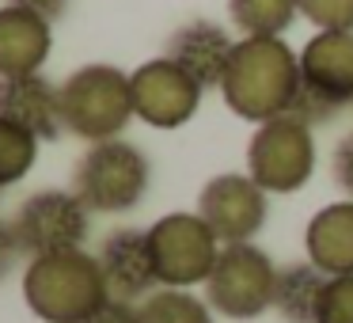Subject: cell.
Here are the masks:
<instances>
[{"label":"cell","instance_id":"obj_1","mask_svg":"<svg viewBox=\"0 0 353 323\" xmlns=\"http://www.w3.org/2000/svg\"><path fill=\"white\" fill-rule=\"evenodd\" d=\"M300 92V57L285 39H239L221 80V95L232 115L247 122H270L289 115Z\"/></svg>","mask_w":353,"mask_h":323},{"label":"cell","instance_id":"obj_2","mask_svg":"<svg viewBox=\"0 0 353 323\" xmlns=\"http://www.w3.org/2000/svg\"><path fill=\"white\" fill-rule=\"evenodd\" d=\"M23 300L46 323H88L110 300V285L92 251L34 255L23 270Z\"/></svg>","mask_w":353,"mask_h":323},{"label":"cell","instance_id":"obj_3","mask_svg":"<svg viewBox=\"0 0 353 323\" xmlns=\"http://www.w3.org/2000/svg\"><path fill=\"white\" fill-rule=\"evenodd\" d=\"M61 118L65 130L84 141H110L130 126L133 88L130 77L114 65H84L61 84Z\"/></svg>","mask_w":353,"mask_h":323},{"label":"cell","instance_id":"obj_4","mask_svg":"<svg viewBox=\"0 0 353 323\" xmlns=\"http://www.w3.org/2000/svg\"><path fill=\"white\" fill-rule=\"evenodd\" d=\"M72 190L92 213H130L148 190V160L122 137L95 141L72 171Z\"/></svg>","mask_w":353,"mask_h":323},{"label":"cell","instance_id":"obj_5","mask_svg":"<svg viewBox=\"0 0 353 323\" xmlns=\"http://www.w3.org/2000/svg\"><path fill=\"white\" fill-rule=\"evenodd\" d=\"M345 103H353V31H315L300 50V92L289 115L319 126Z\"/></svg>","mask_w":353,"mask_h":323},{"label":"cell","instance_id":"obj_6","mask_svg":"<svg viewBox=\"0 0 353 323\" xmlns=\"http://www.w3.org/2000/svg\"><path fill=\"white\" fill-rule=\"evenodd\" d=\"M315 171L312 126L296 115H277L259 122L247 141V175L266 194H296Z\"/></svg>","mask_w":353,"mask_h":323},{"label":"cell","instance_id":"obj_7","mask_svg":"<svg viewBox=\"0 0 353 323\" xmlns=\"http://www.w3.org/2000/svg\"><path fill=\"white\" fill-rule=\"evenodd\" d=\"M277 266L254 244H224L205 277V300L224 320H259L274 308Z\"/></svg>","mask_w":353,"mask_h":323},{"label":"cell","instance_id":"obj_8","mask_svg":"<svg viewBox=\"0 0 353 323\" xmlns=\"http://www.w3.org/2000/svg\"><path fill=\"white\" fill-rule=\"evenodd\" d=\"M148 247H152L160 285L194 289V285H205L224 244L201 221V213H168L148 228Z\"/></svg>","mask_w":353,"mask_h":323},{"label":"cell","instance_id":"obj_9","mask_svg":"<svg viewBox=\"0 0 353 323\" xmlns=\"http://www.w3.org/2000/svg\"><path fill=\"white\" fill-rule=\"evenodd\" d=\"M12 228H16V239L27 259L77 251V247H84L88 228H92V209L77 198V190H39L19 202Z\"/></svg>","mask_w":353,"mask_h":323},{"label":"cell","instance_id":"obj_10","mask_svg":"<svg viewBox=\"0 0 353 323\" xmlns=\"http://www.w3.org/2000/svg\"><path fill=\"white\" fill-rule=\"evenodd\" d=\"M130 88H133V115L141 122H148L152 130H179V126H186L198 115L201 95H205V88L183 65L171 61L168 54L133 69Z\"/></svg>","mask_w":353,"mask_h":323},{"label":"cell","instance_id":"obj_11","mask_svg":"<svg viewBox=\"0 0 353 323\" xmlns=\"http://www.w3.org/2000/svg\"><path fill=\"white\" fill-rule=\"evenodd\" d=\"M198 213L221 244H251L266 224V190L251 175H213L198 194Z\"/></svg>","mask_w":353,"mask_h":323},{"label":"cell","instance_id":"obj_12","mask_svg":"<svg viewBox=\"0 0 353 323\" xmlns=\"http://www.w3.org/2000/svg\"><path fill=\"white\" fill-rule=\"evenodd\" d=\"M103 266V277L110 285V297L122 300H145L152 289H160V277H156V262H152V247H148V228H122L107 232L95 251Z\"/></svg>","mask_w":353,"mask_h":323},{"label":"cell","instance_id":"obj_13","mask_svg":"<svg viewBox=\"0 0 353 323\" xmlns=\"http://www.w3.org/2000/svg\"><path fill=\"white\" fill-rule=\"evenodd\" d=\"M0 118H12L39 141H57L65 130L61 88H54L42 72L0 77Z\"/></svg>","mask_w":353,"mask_h":323},{"label":"cell","instance_id":"obj_14","mask_svg":"<svg viewBox=\"0 0 353 323\" xmlns=\"http://www.w3.org/2000/svg\"><path fill=\"white\" fill-rule=\"evenodd\" d=\"M236 39L213 19H190L168 39V57L183 65L201 88H221Z\"/></svg>","mask_w":353,"mask_h":323},{"label":"cell","instance_id":"obj_15","mask_svg":"<svg viewBox=\"0 0 353 323\" xmlns=\"http://www.w3.org/2000/svg\"><path fill=\"white\" fill-rule=\"evenodd\" d=\"M54 23L31 16L23 8L4 4L0 8V77H27L42 72L50 50H54Z\"/></svg>","mask_w":353,"mask_h":323},{"label":"cell","instance_id":"obj_16","mask_svg":"<svg viewBox=\"0 0 353 323\" xmlns=\"http://www.w3.org/2000/svg\"><path fill=\"white\" fill-rule=\"evenodd\" d=\"M304 251L323 274H353V198L330 202L307 221Z\"/></svg>","mask_w":353,"mask_h":323},{"label":"cell","instance_id":"obj_17","mask_svg":"<svg viewBox=\"0 0 353 323\" xmlns=\"http://www.w3.org/2000/svg\"><path fill=\"white\" fill-rule=\"evenodd\" d=\"M330 274H323L312 259L277 266V289H274V312L285 323H315L323 304Z\"/></svg>","mask_w":353,"mask_h":323},{"label":"cell","instance_id":"obj_18","mask_svg":"<svg viewBox=\"0 0 353 323\" xmlns=\"http://www.w3.org/2000/svg\"><path fill=\"white\" fill-rule=\"evenodd\" d=\"M296 16V0H228V19L243 39H281Z\"/></svg>","mask_w":353,"mask_h":323},{"label":"cell","instance_id":"obj_19","mask_svg":"<svg viewBox=\"0 0 353 323\" xmlns=\"http://www.w3.org/2000/svg\"><path fill=\"white\" fill-rule=\"evenodd\" d=\"M141 323H213V308L209 300L194 297L190 289H171L160 285L145 300H137Z\"/></svg>","mask_w":353,"mask_h":323},{"label":"cell","instance_id":"obj_20","mask_svg":"<svg viewBox=\"0 0 353 323\" xmlns=\"http://www.w3.org/2000/svg\"><path fill=\"white\" fill-rule=\"evenodd\" d=\"M34 160H39V137L12 118H0V190L27 179Z\"/></svg>","mask_w":353,"mask_h":323},{"label":"cell","instance_id":"obj_21","mask_svg":"<svg viewBox=\"0 0 353 323\" xmlns=\"http://www.w3.org/2000/svg\"><path fill=\"white\" fill-rule=\"evenodd\" d=\"M300 16L319 31H353V0H296Z\"/></svg>","mask_w":353,"mask_h":323},{"label":"cell","instance_id":"obj_22","mask_svg":"<svg viewBox=\"0 0 353 323\" xmlns=\"http://www.w3.org/2000/svg\"><path fill=\"white\" fill-rule=\"evenodd\" d=\"M315 323H353V274H338L327 282Z\"/></svg>","mask_w":353,"mask_h":323},{"label":"cell","instance_id":"obj_23","mask_svg":"<svg viewBox=\"0 0 353 323\" xmlns=\"http://www.w3.org/2000/svg\"><path fill=\"white\" fill-rule=\"evenodd\" d=\"M330 175L334 183L345 190V198H353V133H345L334 145V156H330Z\"/></svg>","mask_w":353,"mask_h":323},{"label":"cell","instance_id":"obj_24","mask_svg":"<svg viewBox=\"0 0 353 323\" xmlns=\"http://www.w3.org/2000/svg\"><path fill=\"white\" fill-rule=\"evenodd\" d=\"M88 323H141L137 312V300H122V297H110L99 312L92 315Z\"/></svg>","mask_w":353,"mask_h":323},{"label":"cell","instance_id":"obj_25","mask_svg":"<svg viewBox=\"0 0 353 323\" xmlns=\"http://www.w3.org/2000/svg\"><path fill=\"white\" fill-rule=\"evenodd\" d=\"M19 259H23V247L16 239V228H12V221H0V282L16 270Z\"/></svg>","mask_w":353,"mask_h":323},{"label":"cell","instance_id":"obj_26","mask_svg":"<svg viewBox=\"0 0 353 323\" xmlns=\"http://www.w3.org/2000/svg\"><path fill=\"white\" fill-rule=\"evenodd\" d=\"M4 4H12V8H23V12H31V16H42L46 23L61 19L65 8H69V0H4Z\"/></svg>","mask_w":353,"mask_h":323}]
</instances>
